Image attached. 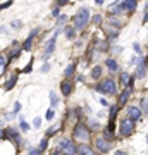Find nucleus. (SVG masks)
Wrapping results in <instances>:
<instances>
[{
    "mask_svg": "<svg viewBox=\"0 0 148 155\" xmlns=\"http://www.w3.org/2000/svg\"><path fill=\"white\" fill-rule=\"evenodd\" d=\"M88 22H90V11L88 9H81L76 14V17H74V29L76 31H83Z\"/></svg>",
    "mask_w": 148,
    "mask_h": 155,
    "instance_id": "f257e3e1",
    "label": "nucleus"
},
{
    "mask_svg": "<svg viewBox=\"0 0 148 155\" xmlns=\"http://www.w3.org/2000/svg\"><path fill=\"white\" fill-rule=\"evenodd\" d=\"M97 90H98V91H102V93L115 95V91H117V86H115V81H114V79H104L102 83L97 84Z\"/></svg>",
    "mask_w": 148,
    "mask_h": 155,
    "instance_id": "f03ea898",
    "label": "nucleus"
},
{
    "mask_svg": "<svg viewBox=\"0 0 148 155\" xmlns=\"http://www.w3.org/2000/svg\"><path fill=\"white\" fill-rule=\"evenodd\" d=\"M59 150H61L64 155H74L77 152L76 145L72 143L71 140H67V138H62L61 141H59Z\"/></svg>",
    "mask_w": 148,
    "mask_h": 155,
    "instance_id": "7ed1b4c3",
    "label": "nucleus"
},
{
    "mask_svg": "<svg viewBox=\"0 0 148 155\" xmlns=\"http://www.w3.org/2000/svg\"><path fill=\"white\" fill-rule=\"evenodd\" d=\"M74 136H76V140L86 141V140H90V129H88L83 122H79V124L74 127Z\"/></svg>",
    "mask_w": 148,
    "mask_h": 155,
    "instance_id": "20e7f679",
    "label": "nucleus"
},
{
    "mask_svg": "<svg viewBox=\"0 0 148 155\" xmlns=\"http://www.w3.org/2000/svg\"><path fill=\"white\" fill-rule=\"evenodd\" d=\"M133 129H134V121L133 119H124L121 122V129H119V133H121L122 138H126L129 134L133 133Z\"/></svg>",
    "mask_w": 148,
    "mask_h": 155,
    "instance_id": "39448f33",
    "label": "nucleus"
},
{
    "mask_svg": "<svg viewBox=\"0 0 148 155\" xmlns=\"http://www.w3.org/2000/svg\"><path fill=\"white\" fill-rule=\"evenodd\" d=\"M95 145H97V148L100 150V152H109L110 148H112V145H110V141L107 138H104V136H100V138H97V141H95Z\"/></svg>",
    "mask_w": 148,
    "mask_h": 155,
    "instance_id": "423d86ee",
    "label": "nucleus"
},
{
    "mask_svg": "<svg viewBox=\"0 0 148 155\" xmlns=\"http://www.w3.org/2000/svg\"><path fill=\"white\" fill-rule=\"evenodd\" d=\"M57 35L59 33H55L54 36H52V38H50V43L47 45V48H45V59H48L50 55H52V54H54V48H55V41H57Z\"/></svg>",
    "mask_w": 148,
    "mask_h": 155,
    "instance_id": "0eeeda50",
    "label": "nucleus"
},
{
    "mask_svg": "<svg viewBox=\"0 0 148 155\" xmlns=\"http://www.w3.org/2000/svg\"><path fill=\"white\" fill-rule=\"evenodd\" d=\"M61 90H62V95L64 97H69L72 93V90H74V84H72V81H62Z\"/></svg>",
    "mask_w": 148,
    "mask_h": 155,
    "instance_id": "6e6552de",
    "label": "nucleus"
},
{
    "mask_svg": "<svg viewBox=\"0 0 148 155\" xmlns=\"http://www.w3.org/2000/svg\"><path fill=\"white\" fill-rule=\"evenodd\" d=\"M127 116H129V119H133V121H138V119L141 117V110H140L138 107H129V109H127Z\"/></svg>",
    "mask_w": 148,
    "mask_h": 155,
    "instance_id": "1a4fd4ad",
    "label": "nucleus"
},
{
    "mask_svg": "<svg viewBox=\"0 0 148 155\" xmlns=\"http://www.w3.org/2000/svg\"><path fill=\"white\" fill-rule=\"evenodd\" d=\"M145 72H146V61L141 59L140 64H138V69H136V78H145Z\"/></svg>",
    "mask_w": 148,
    "mask_h": 155,
    "instance_id": "9d476101",
    "label": "nucleus"
},
{
    "mask_svg": "<svg viewBox=\"0 0 148 155\" xmlns=\"http://www.w3.org/2000/svg\"><path fill=\"white\" fill-rule=\"evenodd\" d=\"M77 155H95V152L88 145H81L79 148H77Z\"/></svg>",
    "mask_w": 148,
    "mask_h": 155,
    "instance_id": "9b49d317",
    "label": "nucleus"
},
{
    "mask_svg": "<svg viewBox=\"0 0 148 155\" xmlns=\"http://www.w3.org/2000/svg\"><path fill=\"white\" fill-rule=\"evenodd\" d=\"M129 95H131V90L126 88V90L121 93V97H119V105H124V104H126L127 98H129Z\"/></svg>",
    "mask_w": 148,
    "mask_h": 155,
    "instance_id": "f8f14e48",
    "label": "nucleus"
},
{
    "mask_svg": "<svg viewBox=\"0 0 148 155\" xmlns=\"http://www.w3.org/2000/svg\"><path fill=\"white\" fill-rule=\"evenodd\" d=\"M136 5H138V0H124V7L126 11H136Z\"/></svg>",
    "mask_w": 148,
    "mask_h": 155,
    "instance_id": "ddd939ff",
    "label": "nucleus"
},
{
    "mask_svg": "<svg viewBox=\"0 0 148 155\" xmlns=\"http://www.w3.org/2000/svg\"><path fill=\"white\" fill-rule=\"evenodd\" d=\"M105 64H107V67H109L112 72H115V71H117V67H119V66H117V62H115L114 59H107V62H105Z\"/></svg>",
    "mask_w": 148,
    "mask_h": 155,
    "instance_id": "4468645a",
    "label": "nucleus"
},
{
    "mask_svg": "<svg viewBox=\"0 0 148 155\" xmlns=\"http://www.w3.org/2000/svg\"><path fill=\"white\" fill-rule=\"evenodd\" d=\"M16 81H17V74H12V76H11V79H9V83L5 84V90H7V91L14 88V84H16Z\"/></svg>",
    "mask_w": 148,
    "mask_h": 155,
    "instance_id": "2eb2a0df",
    "label": "nucleus"
},
{
    "mask_svg": "<svg viewBox=\"0 0 148 155\" xmlns=\"http://www.w3.org/2000/svg\"><path fill=\"white\" fill-rule=\"evenodd\" d=\"M100 76H102V67H100V66L93 67V71H91V78H93V79H100Z\"/></svg>",
    "mask_w": 148,
    "mask_h": 155,
    "instance_id": "dca6fc26",
    "label": "nucleus"
},
{
    "mask_svg": "<svg viewBox=\"0 0 148 155\" xmlns=\"http://www.w3.org/2000/svg\"><path fill=\"white\" fill-rule=\"evenodd\" d=\"M122 11H126V7H124V4H121L119 7H117V5H114L110 12H112L114 16H117V14H122Z\"/></svg>",
    "mask_w": 148,
    "mask_h": 155,
    "instance_id": "f3484780",
    "label": "nucleus"
},
{
    "mask_svg": "<svg viewBox=\"0 0 148 155\" xmlns=\"http://www.w3.org/2000/svg\"><path fill=\"white\" fill-rule=\"evenodd\" d=\"M36 35V31H31V35H29V38L26 40V43H24V50H29L31 48V41H33V36Z\"/></svg>",
    "mask_w": 148,
    "mask_h": 155,
    "instance_id": "a211bd4d",
    "label": "nucleus"
},
{
    "mask_svg": "<svg viewBox=\"0 0 148 155\" xmlns=\"http://www.w3.org/2000/svg\"><path fill=\"white\" fill-rule=\"evenodd\" d=\"M119 112V107L117 105H112L110 107V122H114V119H115V114Z\"/></svg>",
    "mask_w": 148,
    "mask_h": 155,
    "instance_id": "6ab92c4d",
    "label": "nucleus"
},
{
    "mask_svg": "<svg viewBox=\"0 0 148 155\" xmlns=\"http://www.w3.org/2000/svg\"><path fill=\"white\" fill-rule=\"evenodd\" d=\"M74 33H76V29H74V26H72V28H67V29H66V35H67V38H69V40H72V38H74Z\"/></svg>",
    "mask_w": 148,
    "mask_h": 155,
    "instance_id": "aec40b11",
    "label": "nucleus"
},
{
    "mask_svg": "<svg viewBox=\"0 0 148 155\" xmlns=\"http://www.w3.org/2000/svg\"><path fill=\"white\" fill-rule=\"evenodd\" d=\"M50 100H52V107H55L57 104H59V98H57V95H55L54 91L50 93Z\"/></svg>",
    "mask_w": 148,
    "mask_h": 155,
    "instance_id": "412c9836",
    "label": "nucleus"
},
{
    "mask_svg": "<svg viewBox=\"0 0 148 155\" xmlns=\"http://www.w3.org/2000/svg\"><path fill=\"white\" fill-rule=\"evenodd\" d=\"M47 145H48V138H43L41 140V143H40V150H41V152L47 150Z\"/></svg>",
    "mask_w": 148,
    "mask_h": 155,
    "instance_id": "4be33fe9",
    "label": "nucleus"
},
{
    "mask_svg": "<svg viewBox=\"0 0 148 155\" xmlns=\"http://www.w3.org/2000/svg\"><path fill=\"white\" fill-rule=\"evenodd\" d=\"M141 107H143V110L148 114V98H141Z\"/></svg>",
    "mask_w": 148,
    "mask_h": 155,
    "instance_id": "5701e85b",
    "label": "nucleus"
},
{
    "mask_svg": "<svg viewBox=\"0 0 148 155\" xmlns=\"http://www.w3.org/2000/svg\"><path fill=\"white\" fill-rule=\"evenodd\" d=\"M72 72H74V66H69V67H67V69H66V71H64V74H66V76L69 78V76H71V74H72Z\"/></svg>",
    "mask_w": 148,
    "mask_h": 155,
    "instance_id": "b1692460",
    "label": "nucleus"
},
{
    "mask_svg": "<svg viewBox=\"0 0 148 155\" xmlns=\"http://www.w3.org/2000/svg\"><path fill=\"white\" fill-rule=\"evenodd\" d=\"M28 155H41V150H40V148H31Z\"/></svg>",
    "mask_w": 148,
    "mask_h": 155,
    "instance_id": "393cba45",
    "label": "nucleus"
},
{
    "mask_svg": "<svg viewBox=\"0 0 148 155\" xmlns=\"http://www.w3.org/2000/svg\"><path fill=\"white\" fill-rule=\"evenodd\" d=\"M98 48H100V50H107V48H109V43H107V41H100Z\"/></svg>",
    "mask_w": 148,
    "mask_h": 155,
    "instance_id": "a878e982",
    "label": "nucleus"
},
{
    "mask_svg": "<svg viewBox=\"0 0 148 155\" xmlns=\"http://www.w3.org/2000/svg\"><path fill=\"white\" fill-rule=\"evenodd\" d=\"M100 21H102V16H98V14L91 19V22H93V24H100Z\"/></svg>",
    "mask_w": 148,
    "mask_h": 155,
    "instance_id": "bb28decb",
    "label": "nucleus"
},
{
    "mask_svg": "<svg viewBox=\"0 0 148 155\" xmlns=\"http://www.w3.org/2000/svg\"><path fill=\"white\" fill-rule=\"evenodd\" d=\"M0 64H2V69H0V71L4 72V71H5V57H4V55L0 57Z\"/></svg>",
    "mask_w": 148,
    "mask_h": 155,
    "instance_id": "cd10ccee",
    "label": "nucleus"
},
{
    "mask_svg": "<svg viewBox=\"0 0 148 155\" xmlns=\"http://www.w3.org/2000/svg\"><path fill=\"white\" fill-rule=\"evenodd\" d=\"M21 129H22V131H28V129H29V126H28V124L22 121V119H21Z\"/></svg>",
    "mask_w": 148,
    "mask_h": 155,
    "instance_id": "c85d7f7f",
    "label": "nucleus"
},
{
    "mask_svg": "<svg viewBox=\"0 0 148 155\" xmlns=\"http://www.w3.org/2000/svg\"><path fill=\"white\" fill-rule=\"evenodd\" d=\"M21 110V104H19V102H16V105H14V114H16V112H19Z\"/></svg>",
    "mask_w": 148,
    "mask_h": 155,
    "instance_id": "c756f323",
    "label": "nucleus"
},
{
    "mask_svg": "<svg viewBox=\"0 0 148 155\" xmlns=\"http://www.w3.org/2000/svg\"><path fill=\"white\" fill-rule=\"evenodd\" d=\"M45 117H47V119L50 121V119L54 117V110H47V116H45Z\"/></svg>",
    "mask_w": 148,
    "mask_h": 155,
    "instance_id": "7c9ffc66",
    "label": "nucleus"
},
{
    "mask_svg": "<svg viewBox=\"0 0 148 155\" xmlns=\"http://www.w3.org/2000/svg\"><path fill=\"white\" fill-rule=\"evenodd\" d=\"M40 124H41V119L36 117V119H35V127H40Z\"/></svg>",
    "mask_w": 148,
    "mask_h": 155,
    "instance_id": "2f4dec72",
    "label": "nucleus"
},
{
    "mask_svg": "<svg viewBox=\"0 0 148 155\" xmlns=\"http://www.w3.org/2000/svg\"><path fill=\"white\" fill-rule=\"evenodd\" d=\"M12 26H14V28H19L22 24H21V21H12Z\"/></svg>",
    "mask_w": 148,
    "mask_h": 155,
    "instance_id": "473e14b6",
    "label": "nucleus"
},
{
    "mask_svg": "<svg viewBox=\"0 0 148 155\" xmlns=\"http://www.w3.org/2000/svg\"><path fill=\"white\" fill-rule=\"evenodd\" d=\"M59 12H61L59 9H54V12H52V16H54V17H59Z\"/></svg>",
    "mask_w": 148,
    "mask_h": 155,
    "instance_id": "72a5a7b5",
    "label": "nucleus"
},
{
    "mask_svg": "<svg viewBox=\"0 0 148 155\" xmlns=\"http://www.w3.org/2000/svg\"><path fill=\"white\" fill-rule=\"evenodd\" d=\"M48 69H50V64H45V66L41 67V71H43V72H47V71H48Z\"/></svg>",
    "mask_w": 148,
    "mask_h": 155,
    "instance_id": "f704fd0d",
    "label": "nucleus"
},
{
    "mask_svg": "<svg viewBox=\"0 0 148 155\" xmlns=\"http://www.w3.org/2000/svg\"><path fill=\"white\" fill-rule=\"evenodd\" d=\"M100 104H102L104 107H107V105H109V104H107V100H105V98H100Z\"/></svg>",
    "mask_w": 148,
    "mask_h": 155,
    "instance_id": "c9c22d12",
    "label": "nucleus"
},
{
    "mask_svg": "<svg viewBox=\"0 0 148 155\" xmlns=\"http://www.w3.org/2000/svg\"><path fill=\"white\" fill-rule=\"evenodd\" d=\"M134 50H136L138 54H140V52H141V47H140V45H138V43H134Z\"/></svg>",
    "mask_w": 148,
    "mask_h": 155,
    "instance_id": "e433bc0d",
    "label": "nucleus"
},
{
    "mask_svg": "<svg viewBox=\"0 0 148 155\" xmlns=\"http://www.w3.org/2000/svg\"><path fill=\"white\" fill-rule=\"evenodd\" d=\"M57 2H59V5H66L69 0H57Z\"/></svg>",
    "mask_w": 148,
    "mask_h": 155,
    "instance_id": "4c0bfd02",
    "label": "nucleus"
},
{
    "mask_svg": "<svg viewBox=\"0 0 148 155\" xmlns=\"http://www.w3.org/2000/svg\"><path fill=\"white\" fill-rule=\"evenodd\" d=\"M145 22H148V12L143 16V24H145Z\"/></svg>",
    "mask_w": 148,
    "mask_h": 155,
    "instance_id": "58836bf2",
    "label": "nucleus"
},
{
    "mask_svg": "<svg viewBox=\"0 0 148 155\" xmlns=\"http://www.w3.org/2000/svg\"><path fill=\"white\" fill-rule=\"evenodd\" d=\"M11 4H12V2H7V4H2V9H7V7L11 5Z\"/></svg>",
    "mask_w": 148,
    "mask_h": 155,
    "instance_id": "ea45409f",
    "label": "nucleus"
},
{
    "mask_svg": "<svg viewBox=\"0 0 148 155\" xmlns=\"http://www.w3.org/2000/svg\"><path fill=\"white\" fill-rule=\"evenodd\" d=\"M115 155H126V153H124L122 150H117V152H115Z\"/></svg>",
    "mask_w": 148,
    "mask_h": 155,
    "instance_id": "a19ab883",
    "label": "nucleus"
},
{
    "mask_svg": "<svg viewBox=\"0 0 148 155\" xmlns=\"http://www.w3.org/2000/svg\"><path fill=\"white\" fill-rule=\"evenodd\" d=\"M97 4H104V0H97Z\"/></svg>",
    "mask_w": 148,
    "mask_h": 155,
    "instance_id": "79ce46f5",
    "label": "nucleus"
},
{
    "mask_svg": "<svg viewBox=\"0 0 148 155\" xmlns=\"http://www.w3.org/2000/svg\"><path fill=\"white\" fill-rule=\"evenodd\" d=\"M145 7H146V9H148V2H146V4H145Z\"/></svg>",
    "mask_w": 148,
    "mask_h": 155,
    "instance_id": "37998d69",
    "label": "nucleus"
}]
</instances>
